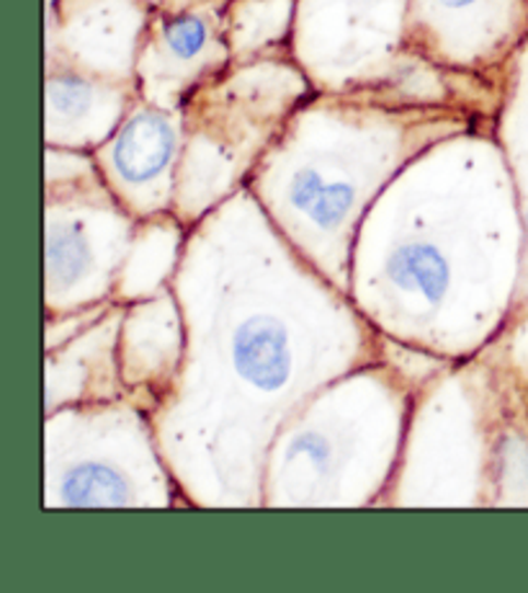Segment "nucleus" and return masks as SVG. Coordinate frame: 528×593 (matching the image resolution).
I'll return each mask as SVG.
<instances>
[{
	"instance_id": "obj_1",
	"label": "nucleus",
	"mask_w": 528,
	"mask_h": 593,
	"mask_svg": "<svg viewBox=\"0 0 528 593\" xmlns=\"http://www.w3.org/2000/svg\"><path fill=\"white\" fill-rule=\"evenodd\" d=\"M178 150V127L161 108H140L125 119L106 150V171L121 199L142 214L163 207V184Z\"/></svg>"
},
{
	"instance_id": "obj_5",
	"label": "nucleus",
	"mask_w": 528,
	"mask_h": 593,
	"mask_svg": "<svg viewBox=\"0 0 528 593\" xmlns=\"http://www.w3.org/2000/svg\"><path fill=\"white\" fill-rule=\"evenodd\" d=\"M62 505H134V486L127 469L112 460L83 457L62 469L55 486Z\"/></svg>"
},
{
	"instance_id": "obj_9",
	"label": "nucleus",
	"mask_w": 528,
	"mask_h": 593,
	"mask_svg": "<svg viewBox=\"0 0 528 593\" xmlns=\"http://www.w3.org/2000/svg\"><path fill=\"white\" fill-rule=\"evenodd\" d=\"M526 228H528V209H526Z\"/></svg>"
},
{
	"instance_id": "obj_4",
	"label": "nucleus",
	"mask_w": 528,
	"mask_h": 593,
	"mask_svg": "<svg viewBox=\"0 0 528 593\" xmlns=\"http://www.w3.org/2000/svg\"><path fill=\"white\" fill-rule=\"evenodd\" d=\"M385 277L397 294L412 296L429 307L444 305L454 281L451 261L429 241H402L389 251Z\"/></svg>"
},
{
	"instance_id": "obj_8",
	"label": "nucleus",
	"mask_w": 528,
	"mask_h": 593,
	"mask_svg": "<svg viewBox=\"0 0 528 593\" xmlns=\"http://www.w3.org/2000/svg\"><path fill=\"white\" fill-rule=\"evenodd\" d=\"M438 3H444V5H448V9H461V5H469V3H474V0H438Z\"/></svg>"
},
{
	"instance_id": "obj_2",
	"label": "nucleus",
	"mask_w": 528,
	"mask_h": 593,
	"mask_svg": "<svg viewBox=\"0 0 528 593\" xmlns=\"http://www.w3.org/2000/svg\"><path fill=\"white\" fill-rule=\"evenodd\" d=\"M47 296L55 300L60 292L64 300L81 302L83 289L89 292L104 284L117 266L114 253H104L101 235L93 233L91 222L75 209H62L60 214L49 207L47 214Z\"/></svg>"
},
{
	"instance_id": "obj_3",
	"label": "nucleus",
	"mask_w": 528,
	"mask_h": 593,
	"mask_svg": "<svg viewBox=\"0 0 528 593\" xmlns=\"http://www.w3.org/2000/svg\"><path fill=\"white\" fill-rule=\"evenodd\" d=\"M230 364L258 393H279L289 385L294 372L292 333L279 317L253 313L230 330Z\"/></svg>"
},
{
	"instance_id": "obj_6",
	"label": "nucleus",
	"mask_w": 528,
	"mask_h": 593,
	"mask_svg": "<svg viewBox=\"0 0 528 593\" xmlns=\"http://www.w3.org/2000/svg\"><path fill=\"white\" fill-rule=\"evenodd\" d=\"M114 91L104 89V81L81 72L60 70L47 78V117L49 127L60 121L62 129H85L101 117L106 104H114Z\"/></svg>"
},
{
	"instance_id": "obj_7",
	"label": "nucleus",
	"mask_w": 528,
	"mask_h": 593,
	"mask_svg": "<svg viewBox=\"0 0 528 593\" xmlns=\"http://www.w3.org/2000/svg\"><path fill=\"white\" fill-rule=\"evenodd\" d=\"M212 34V24L201 13H173L163 19L157 32V49L168 65L191 68L209 53L214 42Z\"/></svg>"
}]
</instances>
